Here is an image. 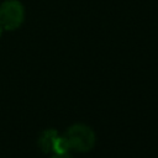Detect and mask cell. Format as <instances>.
<instances>
[{
  "mask_svg": "<svg viewBox=\"0 0 158 158\" xmlns=\"http://www.w3.org/2000/svg\"><path fill=\"white\" fill-rule=\"evenodd\" d=\"M65 137L70 143V148L77 152H89L94 148L96 136L86 123H74L68 127Z\"/></svg>",
  "mask_w": 158,
  "mask_h": 158,
  "instance_id": "cell-1",
  "label": "cell"
},
{
  "mask_svg": "<svg viewBox=\"0 0 158 158\" xmlns=\"http://www.w3.org/2000/svg\"><path fill=\"white\" fill-rule=\"evenodd\" d=\"M51 158H72V156L69 153H62V154H58V153H54Z\"/></svg>",
  "mask_w": 158,
  "mask_h": 158,
  "instance_id": "cell-5",
  "label": "cell"
},
{
  "mask_svg": "<svg viewBox=\"0 0 158 158\" xmlns=\"http://www.w3.org/2000/svg\"><path fill=\"white\" fill-rule=\"evenodd\" d=\"M25 21V7L19 0H5L0 5V25L2 30L14 31Z\"/></svg>",
  "mask_w": 158,
  "mask_h": 158,
  "instance_id": "cell-2",
  "label": "cell"
},
{
  "mask_svg": "<svg viewBox=\"0 0 158 158\" xmlns=\"http://www.w3.org/2000/svg\"><path fill=\"white\" fill-rule=\"evenodd\" d=\"M57 136H58V132L53 128H47V130L42 131L41 135L38 136V141H37L38 148L43 153L52 152V146H53V142Z\"/></svg>",
  "mask_w": 158,
  "mask_h": 158,
  "instance_id": "cell-3",
  "label": "cell"
},
{
  "mask_svg": "<svg viewBox=\"0 0 158 158\" xmlns=\"http://www.w3.org/2000/svg\"><path fill=\"white\" fill-rule=\"evenodd\" d=\"M2 31H4V30H2V27H1V25H0V37H1V35H2Z\"/></svg>",
  "mask_w": 158,
  "mask_h": 158,
  "instance_id": "cell-6",
  "label": "cell"
},
{
  "mask_svg": "<svg viewBox=\"0 0 158 158\" xmlns=\"http://www.w3.org/2000/svg\"><path fill=\"white\" fill-rule=\"evenodd\" d=\"M70 143L68 141V138L65 136H57L54 142H53V146H52V152L53 153H58V154H62V153H69L70 151Z\"/></svg>",
  "mask_w": 158,
  "mask_h": 158,
  "instance_id": "cell-4",
  "label": "cell"
}]
</instances>
